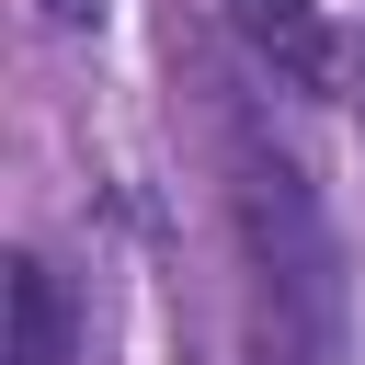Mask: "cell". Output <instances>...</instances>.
<instances>
[{
    "mask_svg": "<svg viewBox=\"0 0 365 365\" xmlns=\"http://www.w3.org/2000/svg\"><path fill=\"white\" fill-rule=\"evenodd\" d=\"M34 11H46V23H68V34H80V23H103V0H34Z\"/></svg>",
    "mask_w": 365,
    "mask_h": 365,
    "instance_id": "obj_4",
    "label": "cell"
},
{
    "mask_svg": "<svg viewBox=\"0 0 365 365\" xmlns=\"http://www.w3.org/2000/svg\"><path fill=\"white\" fill-rule=\"evenodd\" d=\"M228 23H240V46L274 68V80H297V91H331V23H319V0H228Z\"/></svg>",
    "mask_w": 365,
    "mask_h": 365,
    "instance_id": "obj_2",
    "label": "cell"
},
{
    "mask_svg": "<svg viewBox=\"0 0 365 365\" xmlns=\"http://www.w3.org/2000/svg\"><path fill=\"white\" fill-rule=\"evenodd\" d=\"M0 365H68V297L34 251L0 262Z\"/></svg>",
    "mask_w": 365,
    "mask_h": 365,
    "instance_id": "obj_3",
    "label": "cell"
},
{
    "mask_svg": "<svg viewBox=\"0 0 365 365\" xmlns=\"http://www.w3.org/2000/svg\"><path fill=\"white\" fill-rule=\"evenodd\" d=\"M240 240H251V285H262V354L274 365H331L342 331V274H331V228L297 160H240Z\"/></svg>",
    "mask_w": 365,
    "mask_h": 365,
    "instance_id": "obj_1",
    "label": "cell"
},
{
    "mask_svg": "<svg viewBox=\"0 0 365 365\" xmlns=\"http://www.w3.org/2000/svg\"><path fill=\"white\" fill-rule=\"evenodd\" d=\"M354 80H365V68H354Z\"/></svg>",
    "mask_w": 365,
    "mask_h": 365,
    "instance_id": "obj_5",
    "label": "cell"
}]
</instances>
